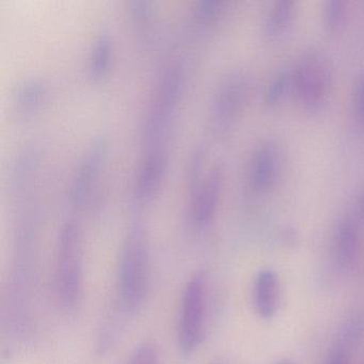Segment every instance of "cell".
<instances>
[{"label":"cell","mask_w":364,"mask_h":364,"mask_svg":"<svg viewBox=\"0 0 364 364\" xmlns=\"http://www.w3.org/2000/svg\"><path fill=\"white\" fill-rule=\"evenodd\" d=\"M150 280V255L146 234L140 227L129 232L119 259L117 304L119 312L132 315L141 308Z\"/></svg>","instance_id":"1"},{"label":"cell","mask_w":364,"mask_h":364,"mask_svg":"<svg viewBox=\"0 0 364 364\" xmlns=\"http://www.w3.org/2000/svg\"><path fill=\"white\" fill-rule=\"evenodd\" d=\"M291 71L293 95L308 112H319L329 99L333 71L328 55L310 46L298 57Z\"/></svg>","instance_id":"2"},{"label":"cell","mask_w":364,"mask_h":364,"mask_svg":"<svg viewBox=\"0 0 364 364\" xmlns=\"http://www.w3.org/2000/svg\"><path fill=\"white\" fill-rule=\"evenodd\" d=\"M84 282L82 240L80 229L68 221L59 232L55 259V289L59 302L68 309L80 302Z\"/></svg>","instance_id":"3"},{"label":"cell","mask_w":364,"mask_h":364,"mask_svg":"<svg viewBox=\"0 0 364 364\" xmlns=\"http://www.w3.org/2000/svg\"><path fill=\"white\" fill-rule=\"evenodd\" d=\"M208 314V277L196 272L187 281L181 299L178 323V344L181 353H196L204 338Z\"/></svg>","instance_id":"4"},{"label":"cell","mask_w":364,"mask_h":364,"mask_svg":"<svg viewBox=\"0 0 364 364\" xmlns=\"http://www.w3.org/2000/svg\"><path fill=\"white\" fill-rule=\"evenodd\" d=\"M185 82L184 67L174 63L166 68L159 80L156 97L144 121V138L146 144H159L169 125L170 117L178 105Z\"/></svg>","instance_id":"5"},{"label":"cell","mask_w":364,"mask_h":364,"mask_svg":"<svg viewBox=\"0 0 364 364\" xmlns=\"http://www.w3.org/2000/svg\"><path fill=\"white\" fill-rule=\"evenodd\" d=\"M251 86L250 76L242 70H234L223 78L210 112L213 129L217 134L225 133L233 127L248 103Z\"/></svg>","instance_id":"6"},{"label":"cell","mask_w":364,"mask_h":364,"mask_svg":"<svg viewBox=\"0 0 364 364\" xmlns=\"http://www.w3.org/2000/svg\"><path fill=\"white\" fill-rule=\"evenodd\" d=\"M223 185V170L215 167L205 180L191 187V217L198 227H205L212 221L218 208Z\"/></svg>","instance_id":"7"},{"label":"cell","mask_w":364,"mask_h":364,"mask_svg":"<svg viewBox=\"0 0 364 364\" xmlns=\"http://www.w3.org/2000/svg\"><path fill=\"white\" fill-rule=\"evenodd\" d=\"M280 170V149L274 140H265L255 149L251 159V186L257 193H268L276 185Z\"/></svg>","instance_id":"8"},{"label":"cell","mask_w":364,"mask_h":364,"mask_svg":"<svg viewBox=\"0 0 364 364\" xmlns=\"http://www.w3.org/2000/svg\"><path fill=\"white\" fill-rule=\"evenodd\" d=\"M106 141L104 139L93 140L80 159V165L74 176L70 191V199L74 205H80L88 197L93 181L97 178L102 164L106 156Z\"/></svg>","instance_id":"9"},{"label":"cell","mask_w":364,"mask_h":364,"mask_svg":"<svg viewBox=\"0 0 364 364\" xmlns=\"http://www.w3.org/2000/svg\"><path fill=\"white\" fill-rule=\"evenodd\" d=\"M167 165L166 153L159 146H151L138 170L135 195L139 201H148L161 184Z\"/></svg>","instance_id":"10"},{"label":"cell","mask_w":364,"mask_h":364,"mask_svg":"<svg viewBox=\"0 0 364 364\" xmlns=\"http://www.w3.org/2000/svg\"><path fill=\"white\" fill-rule=\"evenodd\" d=\"M279 280L276 272L263 269L255 277L253 302L257 314L264 319H272L278 308Z\"/></svg>","instance_id":"11"},{"label":"cell","mask_w":364,"mask_h":364,"mask_svg":"<svg viewBox=\"0 0 364 364\" xmlns=\"http://www.w3.org/2000/svg\"><path fill=\"white\" fill-rule=\"evenodd\" d=\"M358 246L359 235L355 223L349 218L341 219L334 231L333 247L336 262L342 269H348L353 266Z\"/></svg>","instance_id":"12"},{"label":"cell","mask_w":364,"mask_h":364,"mask_svg":"<svg viewBox=\"0 0 364 364\" xmlns=\"http://www.w3.org/2000/svg\"><path fill=\"white\" fill-rule=\"evenodd\" d=\"M298 4L293 0H279L272 4L264 21V35L268 39L282 37L297 18Z\"/></svg>","instance_id":"13"},{"label":"cell","mask_w":364,"mask_h":364,"mask_svg":"<svg viewBox=\"0 0 364 364\" xmlns=\"http://www.w3.org/2000/svg\"><path fill=\"white\" fill-rule=\"evenodd\" d=\"M37 167V156L33 149H25L18 154L11 172L12 193L18 197L28 186Z\"/></svg>","instance_id":"14"},{"label":"cell","mask_w":364,"mask_h":364,"mask_svg":"<svg viewBox=\"0 0 364 364\" xmlns=\"http://www.w3.org/2000/svg\"><path fill=\"white\" fill-rule=\"evenodd\" d=\"M112 56V41L109 36L102 33L93 42L88 59V74L99 78L106 73Z\"/></svg>","instance_id":"15"},{"label":"cell","mask_w":364,"mask_h":364,"mask_svg":"<svg viewBox=\"0 0 364 364\" xmlns=\"http://www.w3.org/2000/svg\"><path fill=\"white\" fill-rule=\"evenodd\" d=\"M48 87L40 78L33 77L24 80L16 93V104L18 109L28 112L38 107L46 97Z\"/></svg>","instance_id":"16"},{"label":"cell","mask_w":364,"mask_h":364,"mask_svg":"<svg viewBox=\"0 0 364 364\" xmlns=\"http://www.w3.org/2000/svg\"><path fill=\"white\" fill-rule=\"evenodd\" d=\"M293 93V80L291 70H281L266 86L264 92V103L268 108H276L287 100V95Z\"/></svg>","instance_id":"17"},{"label":"cell","mask_w":364,"mask_h":364,"mask_svg":"<svg viewBox=\"0 0 364 364\" xmlns=\"http://www.w3.org/2000/svg\"><path fill=\"white\" fill-rule=\"evenodd\" d=\"M321 16L323 27L328 33H340L348 18V4L342 0H328L323 4Z\"/></svg>","instance_id":"18"},{"label":"cell","mask_w":364,"mask_h":364,"mask_svg":"<svg viewBox=\"0 0 364 364\" xmlns=\"http://www.w3.org/2000/svg\"><path fill=\"white\" fill-rule=\"evenodd\" d=\"M127 364H159V350L154 343L144 341L138 344Z\"/></svg>","instance_id":"19"},{"label":"cell","mask_w":364,"mask_h":364,"mask_svg":"<svg viewBox=\"0 0 364 364\" xmlns=\"http://www.w3.org/2000/svg\"><path fill=\"white\" fill-rule=\"evenodd\" d=\"M225 4L219 0H202L197 4L195 16L201 22L210 23L223 14Z\"/></svg>","instance_id":"20"},{"label":"cell","mask_w":364,"mask_h":364,"mask_svg":"<svg viewBox=\"0 0 364 364\" xmlns=\"http://www.w3.org/2000/svg\"><path fill=\"white\" fill-rule=\"evenodd\" d=\"M129 8H131V14L133 18H135L138 21H144L149 18L152 12V5L150 1L146 0H134L129 4Z\"/></svg>","instance_id":"21"},{"label":"cell","mask_w":364,"mask_h":364,"mask_svg":"<svg viewBox=\"0 0 364 364\" xmlns=\"http://www.w3.org/2000/svg\"><path fill=\"white\" fill-rule=\"evenodd\" d=\"M355 106L358 116L364 121V70L358 76L357 82H355Z\"/></svg>","instance_id":"22"},{"label":"cell","mask_w":364,"mask_h":364,"mask_svg":"<svg viewBox=\"0 0 364 364\" xmlns=\"http://www.w3.org/2000/svg\"><path fill=\"white\" fill-rule=\"evenodd\" d=\"M348 353L340 347H334L327 364H349Z\"/></svg>","instance_id":"23"},{"label":"cell","mask_w":364,"mask_h":364,"mask_svg":"<svg viewBox=\"0 0 364 364\" xmlns=\"http://www.w3.org/2000/svg\"><path fill=\"white\" fill-rule=\"evenodd\" d=\"M281 237H282L283 242H287V245H291V246H294L298 240L297 234L291 228H285L281 234Z\"/></svg>","instance_id":"24"},{"label":"cell","mask_w":364,"mask_h":364,"mask_svg":"<svg viewBox=\"0 0 364 364\" xmlns=\"http://www.w3.org/2000/svg\"><path fill=\"white\" fill-rule=\"evenodd\" d=\"M360 212H361L362 216L364 217V193L362 195L361 202H360Z\"/></svg>","instance_id":"25"},{"label":"cell","mask_w":364,"mask_h":364,"mask_svg":"<svg viewBox=\"0 0 364 364\" xmlns=\"http://www.w3.org/2000/svg\"><path fill=\"white\" fill-rule=\"evenodd\" d=\"M277 364H295V362H293L289 359H283L281 360V361H279Z\"/></svg>","instance_id":"26"}]
</instances>
